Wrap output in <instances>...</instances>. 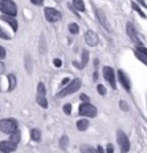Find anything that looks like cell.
Instances as JSON below:
<instances>
[{
	"instance_id": "6da1fadb",
	"label": "cell",
	"mask_w": 147,
	"mask_h": 153,
	"mask_svg": "<svg viewBox=\"0 0 147 153\" xmlns=\"http://www.w3.org/2000/svg\"><path fill=\"white\" fill-rule=\"evenodd\" d=\"M81 86H82L81 78H74L67 86H64L61 91H59L56 93V97L58 98H64V97H67L69 94H72V93L77 92L81 89Z\"/></svg>"
},
{
	"instance_id": "7a4b0ae2",
	"label": "cell",
	"mask_w": 147,
	"mask_h": 153,
	"mask_svg": "<svg viewBox=\"0 0 147 153\" xmlns=\"http://www.w3.org/2000/svg\"><path fill=\"white\" fill-rule=\"evenodd\" d=\"M0 130L6 135H12L18 130V122L15 119H2L0 120Z\"/></svg>"
},
{
	"instance_id": "3957f363",
	"label": "cell",
	"mask_w": 147,
	"mask_h": 153,
	"mask_svg": "<svg viewBox=\"0 0 147 153\" xmlns=\"http://www.w3.org/2000/svg\"><path fill=\"white\" fill-rule=\"evenodd\" d=\"M0 12L6 16L15 17L17 15V6L13 0H1L0 1Z\"/></svg>"
},
{
	"instance_id": "277c9868",
	"label": "cell",
	"mask_w": 147,
	"mask_h": 153,
	"mask_svg": "<svg viewBox=\"0 0 147 153\" xmlns=\"http://www.w3.org/2000/svg\"><path fill=\"white\" fill-rule=\"evenodd\" d=\"M116 139L117 144L121 149V153H129V151H130V140H129V137L126 136V134L123 130L118 129L116 132Z\"/></svg>"
},
{
	"instance_id": "5b68a950",
	"label": "cell",
	"mask_w": 147,
	"mask_h": 153,
	"mask_svg": "<svg viewBox=\"0 0 147 153\" xmlns=\"http://www.w3.org/2000/svg\"><path fill=\"white\" fill-rule=\"evenodd\" d=\"M78 114L85 117H95L98 114V109L90 102H82L78 107Z\"/></svg>"
},
{
	"instance_id": "8992f818",
	"label": "cell",
	"mask_w": 147,
	"mask_h": 153,
	"mask_svg": "<svg viewBox=\"0 0 147 153\" xmlns=\"http://www.w3.org/2000/svg\"><path fill=\"white\" fill-rule=\"evenodd\" d=\"M102 75L103 78L109 83V85L112 86L113 90H116V78H115V73H114V69L108 66H105L102 68Z\"/></svg>"
},
{
	"instance_id": "52a82bcc",
	"label": "cell",
	"mask_w": 147,
	"mask_h": 153,
	"mask_svg": "<svg viewBox=\"0 0 147 153\" xmlns=\"http://www.w3.org/2000/svg\"><path fill=\"white\" fill-rule=\"evenodd\" d=\"M44 15H45V19H46L47 21L51 23L56 22V21L61 20V17H62L61 12L52 7L45 8V9H44Z\"/></svg>"
},
{
	"instance_id": "ba28073f",
	"label": "cell",
	"mask_w": 147,
	"mask_h": 153,
	"mask_svg": "<svg viewBox=\"0 0 147 153\" xmlns=\"http://www.w3.org/2000/svg\"><path fill=\"white\" fill-rule=\"evenodd\" d=\"M126 33L129 36V38L131 39L133 43L138 44V46H141V43H140V39L137 35V31H136V28L133 25L132 22H128L126 23Z\"/></svg>"
},
{
	"instance_id": "9c48e42d",
	"label": "cell",
	"mask_w": 147,
	"mask_h": 153,
	"mask_svg": "<svg viewBox=\"0 0 147 153\" xmlns=\"http://www.w3.org/2000/svg\"><path fill=\"white\" fill-rule=\"evenodd\" d=\"M85 42L89 46L94 47V46L98 45V43H99V37H98V35H97L94 31L89 30V31H86V33H85Z\"/></svg>"
},
{
	"instance_id": "30bf717a",
	"label": "cell",
	"mask_w": 147,
	"mask_h": 153,
	"mask_svg": "<svg viewBox=\"0 0 147 153\" xmlns=\"http://www.w3.org/2000/svg\"><path fill=\"white\" fill-rule=\"evenodd\" d=\"M117 77H118V81H120L121 85L123 86L126 91H130V89H131V83H130L129 77L126 76V74H125L124 71H122V70H118V71H117Z\"/></svg>"
},
{
	"instance_id": "8fae6325",
	"label": "cell",
	"mask_w": 147,
	"mask_h": 153,
	"mask_svg": "<svg viewBox=\"0 0 147 153\" xmlns=\"http://www.w3.org/2000/svg\"><path fill=\"white\" fill-rule=\"evenodd\" d=\"M16 149H17V145L13 144L9 140H1L0 142V151H1V153L14 152V151H16Z\"/></svg>"
},
{
	"instance_id": "7c38bea8",
	"label": "cell",
	"mask_w": 147,
	"mask_h": 153,
	"mask_svg": "<svg viewBox=\"0 0 147 153\" xmlns=\"http://www.w3.org/2000/svg\"><path fill=\"white\" fill-rule=\"evenodd\" d=\"M97 17H98V20H99V22H100L101 25H102L107 31H110V27H109L108 21H107L106 14H105V12H103L101 8H98V9H97Z\"/></svg>"
},
{
	"instance_id": "4fadbf2b",
	"label": "cell",
	"mask_w": 147,
	"mask_h": 153,
	"mask_svg": "<svg viewBox=\"0 0 147 153\" xmlns=\"http://www.w3.org/2000/svg\"><path fill=\"white\" fill-rule=\"evenodd\" d=\"M1 20H4L5 22H7L12 28H13V30L14 32L17 31V28H18V23L17 21L15 20V17H12V16H6V15H2L1 16Z\"/></svg>"
},
{
	"instance_id": "5bb4252c",
	"label": "cell",
	"mask_w": 147,
	"mask_h": 153,
	"mask_svg": "<svg viewBox=\"0 0 147 153\" xmlns=\"http://www.w3.org/2000/svg\"><path fill=\"white\" fill-rule=\"evenodd\" d=\"M7 79H8V92H12L17 85V79H16V76L14 74H8L7 75Z\"/></svg>"
},
{
	"instance_id": "9a60e30c",
	"label": "cell",
	"mask_w": 147,
	"mask_h": 153,
	"mask_svg": "<svg viewBox=\"0 0 147 153\" xmlns=\"http://www.w3.org/2000/svg\"><path fill=\"white\" fill-rule=\"evenodd\" d=\"M76 127H77L78 131H85L89 127H90V121L87 119H82V120H78L76 123Z\"/></svg>"
},
{
	"instance_id": "2e32d148",
	"label": "cell",
	"mask_w": 147,
	"mask_h": 153,
	"mask_svg": "<svg viewBox=\"0 0 147 153\" xmlns=\"http://www.w3.org/2000/svg\"><path fill=\"white\" fill-rule=\"evenodd\" d=\"M89 60H90V53H89V51L87 50H83L82 51V58H81V68H84L86 65L89 63Z\"/></svg>"
},
{
	"instance_id": "e0dca14e",
	"label": "cell",
	"mask_w": 147,
	"mask_h": 153,
	"mask_svg": "<svg viewBox=\"0 0 147 153\" xmlns=\"http://www.w3.org/2000/svg\"><path fill=\"white\" fill-rule=\"evenodd\" d=\"M9 142H12L13 144L15 145H18L20 140H21V131L20 130H16L15 132H13L12 135H9Z\"/></svg>"
},
{
	"instance_id": "ac0fdd59",
	"label": "cell",
	"mask_w": 147,
	"mask_h": 153,
	"mask_svg": "<svg viewBox=\"0 0 147 153\" xmlns=\"http://www.w3.org/2000/svg\"><path fill=\"white\" fill-rule=\"evenodd\" d=\"M24 66H25L27 73L31 74V71H32V61H31L30 54H25V56H24Z\"/></svg>"
},
{
	"instance_id": "d6986e66",
	"label": "cell",
	"mask_w": 147,
	"mask_h": 153,
	"mask_svg": "<svg viewBox=\"0 0 147 153\" xmlns=\"http://www.w3.org/2000/svg\"><path fill=\"white\" fill-rule=\"evenodd\" d=\"M59 144H60L61 150H63V151H67V149H68V146H69V137H68L67 135H63V136L60 138Z\"/></svg>"
},
{
	"instance_id": "ffe728a7",
	"label": "cell",
	"mask_w": 147,
	"mask_h": 153,
	"mask_svg": "<svg viewBox=\"0 0 147 153\" xmlns=\"http://www.w3.org/2000/svg\"><path fill=\"white\" fill-rule=\"evenodd\" d=\"M30 136L32 140L39 142V140L41 139V131L39 130V129H37V128H35V129H32V130L30 131Z\"/></svg>"
},
{
	"instance_id": "44dd1931",
	"label": "cell",
	"mask_w": 147,
	"mask_h": 153,
	"mask_svg": "<svg viewBox=\"0 0 147 153\" xmlns=\"http://www.w3.org/2000/svg\"><path fill=\"white\" fill-rule=\"evenodd\" d=\"M72 5H74V8H75V9H77L79 12H85L84 1H82V0H74V1H72Z\"/></svg>"
},
{
	"instance_id": "7402d4cb",
	"label": "cell",
	"mask_w": 147,
	"mask_h": 153,
	"mask_svg": "<svg viewBox=\"0 0 147 153\" xmlns=\"http://www.w3.org/2000/svg\"><path fill=\"white\" fill-rule=\"evenodd\" d=\"M36 101L38 102V105L43 108L48 107V101H47L46 97H43V96H37L36 97Z\"/></svg>"
},
{
	"instance_id": "603a6c76",
	"label": "cell",
	"mask_w": 147,
	"mask_h": 153,
	"mask_svg": "<svg viewBox=\"0 0 147 153\" xmlns=\"http://www.w3.org/2000/svg\"><path fill=\"white\" fill-rule=\"evenodd\" d=\"M81 152L82 153H97L95 149L92 145H89V144H83L81 146Z\"/></svg>"
},
{
	"instance_id": "cb8c5ba5",
	"label": "cell",
	"mask_w": 147,
	"mask_h": 153,
	"mask_svg": "<svg viewBox=\"0 0 147 153\" xmlns=\"http://www.w3.org/2000/svg\"><path fill=\"white\" fill-rule=\"evenodd\" d=\"M68 30H69L71 35H78L79 33V27L76 23H70L68 25Z\"/></svg>"
},
{
	"instance_id": "d4e9b609",
	"label": "cell",
	"mask_w": 147,
	"mask_h": 153,
	"mask_svg": "<svg viewBox=\"0 0 147 153\" xmlns=\"http://www.w3.org/2000/svg\"><path fill=\"white\" fill-rule=\"evenodd\" d=\"M37 96H43V97H45L46 96V88H45V85L44 83H41V82H39L38 85H37Z\"/></svg>"
},
{
	"instance_id": "484cf974",
	"label": "cell",
	"mask_w": 147,
	"mask_h": 153,
	"mask_svg": "<svg viewBox=\"0 0 147 153\" xmlns=\"http://www.w3.org/2000/svg\"><path fill=\"white\" fill-rule=\"evenodd\" d=\"M134 55H136V56H137V58H138V59H139L140 61L143 62V63H144V65H147V54H144V53H141V52H138V51H136V50H134Z\"/></svg>"
},
{
	"instance_id": "4316f807",
	"label": "cell",
	"mask_w": 147,
	"mask_h": 153,
	"mask_svg": "<svg viewBox=\"0 0 147 153\" xmlns=\"http://www.w3.org/2000/svg\"><path fill=\"white\" fill-rule=\"evenodd\" d=\"M131 5H132V8H133V9L136 10V12H138V13H139V15L141 16L143 19H146V15H145V13H144V12H143V10L140 9L139 6H138V5L136 4V2H133V1H132Z\"/></svg>"
},
{
	"instance_id": "83f0119b",
	"label": "cell",
	"mask_w": 147,
	"mask_h": 153,
	"mask_svg": "<svg viewBox=\"0 0 147 153\" xmlns=\"http://www.w3.org/2000/svg\"><path fill=\"white\" fill-rule=\"evenodd\" d=\"M39 48H40V53H45V52H46V44H45V39H44V36H41V38H40Z\"/></svg>"
},
{
	"instance_id": "f1b7e54d",
	"label": "cell",
	"mask_w": 147,
	"mask_h": 153,
	"mask_svg": "<svg viewBox=\"0 0 147 153\" xmlns=\"http://www.w3.org/2000/svg\"><path fill=\"white\" fill-rule=\"evenodd\" d=\"M118 106H120V108H121L123 112H128V111H129V105H128V102L124 101V100H121V101L118 102Z\"/></svg>"
},
{
	"instance_id": "f546056e",
	"label": "cell",
	"mask_w": 147,
	"mask_h": 153,
	"mask_svg": "<svg viewBox=\"0 0 147 153\" xmlns=\"http://www.w3.org/2000/svg\"><path fill=\"white\" fill-rule=\"evenodd\" d=\"M97 90H98V93L101 94V96H105V94L107 93V89L105 88V85H102V84H98Z\"/></svg>"
},
{
	"instance_id": "4dcf8cb0",
	"label": "cell",
	"mask_w": 147,
	"mask_h": 153,
	"mask_svg": "<svg viewBox=\"0 0 147 153\" xmlns=\"http://www.w3.org/2000/svg\"><path fill=\"white\" fill-rule=\"evenodd\" d=\"M71 108L72 107H71V105H70V104H66V105L63 106V112H64L67 115H70L71 114Z\"/></svg>"
},
{
	"instance_id": "1f68e13d",
	"label": "cell",
	"mask_w": 147,
	"mask_h": 153,
	"mask_svg": "<svg viewBox=\"0 0 147 153\" xmlns=\"http://www.w3.org/2000/svg\"><path fill=\"white\" fill-rule=\"evenodd\" d=\"M0 38L5 39V40H8V39H10V37L8 36L7 33L5 32V31L2 30V28H1V27H0Z\"/></svg>"
},
{
	"instance_id": "d6a6232c",
	"label": "cell",
	"mask_w": 147,
	"mask_h": 153,
	"mask_svg": "<svg viewBox=\"0 0 147 153\" xmlns=\"http://www.w3.org/2000/svg\"><path fill=\"white\" fill-rule=\"evenodd\" d=\"M79 99L82 100L83 102H90V98L87 97V94H85V93H82V94L79 96Z\"/></svg>"
},
{
	"instance_id": "836d02e7",
	"label": "cell",
	"mask_w": 147,
	"mask_h": 153,
	"mask_svg": "<svg viewBox=\"0 0 147 153\" xmlns=\"http://www.w3.org/2000/svg\"><path fill=\"white\" fill-rule=\"evenodd\" d=\"M6 56V50H5V47L4 46L0 45V60L1 59H4Z\"/></svg>"
},
{
	"instance_id": "e575fe53",
	"label": "cell",
	"mask_w": 147,
	"mask_h": 153,
	"mask_svg": "<svg viewBox=\"0 0 147 153\" xmlns=\"http://www.w3.org/2000/svg\"><path fill=\"white\" fill-rule=\"evenodd\" d=\"M136 51H138V52H141V53L144 54H147V50L146 47H144V46H137V48H136Z\"/></svg>"
},
{
	"instance_id": "d590c367",
	"label": "cell",
	"mask_w": 147,
	"mask_h": 153,
	"mask_svg": "<svg viewBox=\"0 0 147 153\" xmlns=\"http://www.w3.org/2000/svg\"><path fill=\"white\" fill-rule=\"evenodd\" d=\"M31 4H33L36 6H43L44 5V1L43 0H31Z\"/></svg>"
},
{
	"instance_id": "8d00e7d4",
	"label": "cell",
	"mask_w": 147,
	"mask_h": 153,
	"mask_svg": "<svg viewBox=\"0 0 147 153\" xmlns=\"http://www.w3.org/2000/svg\"><path fill=\"white\" fill-rule=\"evenodd\" d=\"M106 152L107 153H114V146L112 144H108L107 147H106Z\"/></svg>"
},
{
	"instance_id": "74e56055",
	"label": "cell",
	"mask_w": 147,
	"mask_h": 153,
	"mask_svg": "<svg viewBox=\"0 0 147 153\" xmlns=\"http://www.w3.org/2000/svg\"><path fill=\"white\" fill-rule=\"evenodd\" d=\"M53 63H54L55 67H61V66H62V61L60 60V59H54Z\"/></svg>"
},
{
	"instance_id": "f35d334b",
	"label": "cell",
	"mask_w": 147,
	"mask_h": 153,
	"mask_svg": "<svg viewBox=\"0 0 147 153\" xmlns=\"http://www.w3.org/2000/svg\"><path fill=\"white\" fill-rule=\"evenodd\" d=\"M95 151H97V153H105V150H103V147H102L101 145H98V146H97Z\"/></svg>"
},
{
	"instance_id": "ab89813d",
	"label": "cell",
	"mask_w": 147,
	"mask_h": 153,
	"mask_svg": "<svg viewBox=\"0 0 147 153\" xmlns=\"http://www.w3.org/2000/svg\"><path fill=\"white\" fill-rule=\"evenodd\" d=\"M4 73H5V65L0 61V75L4 74Z\"/></svg>"
},
{
	"instance_id": "60d3db41",
	"label": "cell",
	"mask_w": 147,
	"mask_h": 153,
	"mask_svg": "<svg viewBox=\"0 0 147 153\" xmlns=\"http://www.w3.org/2000/svg\"><path fill=\"white\" fill-rule=\"evenodd\" d=\"M94 68H95V71H98V68H99V60L98 59L94 60Z\"/></svg>"
},
{
	"instance_id": "b9f144b4",
	"label": "cell",
	"mask_w": 147,
	"mask_h": 153,
	"mask_svg": "<svg viewBox=\"0 0 147 153\" xmlns=\"http://www.w3.org/2000/svg\"><path fill=\"white\" fill-rule=\"evenodd\" d=\"M98 77H99V73L98 71H94V74H93V81H98Z\"/></svg>"
},
{
	"instance_id": "7bdbcfd3",
	"label": "cell",
	"mask_w": 147,
	"mask_h": 153,
	"mask_svg": "<svg viewBox=\"0 0 147 153\" xmlns=\"http://www.w3.org/2000/svg\"><path fill=\"white\" fill-rule=\"evenodd\" d=\"M68 82H69V78H68V77H66V78H64V79H63V81H62V82H61V85L67 84Z\"/></svg>"
},
{
	"instance_id": "ee69618b",
	"label": "cell",
	"mask_w": 147,
	"mask_h": 153,
	"mask_svg": "<svg viewBox=\"0 0 147 153\" xmlns=\"http://www.w3.org/2000/svg\"><path fill=\"white\" fill-rule=\"evenodd\" d=\"M138 2H139V4H141L144 7H147V5H146V2H145V1H138Z\"/></svg>"
},
{
	"instance_id": "f6af8a7d",
	"label": "cell",
	"mask_w": 147,
	"mask_h": 153,
	"mask_svg": "<svg viewBox=\"0 0 147 153\" xmlns=\"http://www.w3.org/2000/svg\"><path fill=\"white\" fill-rule=\"evenodd\" d=\"M0 91H1V88H0Z\"/></svg>"
}]
</instances>
